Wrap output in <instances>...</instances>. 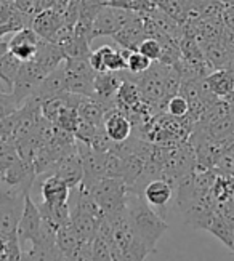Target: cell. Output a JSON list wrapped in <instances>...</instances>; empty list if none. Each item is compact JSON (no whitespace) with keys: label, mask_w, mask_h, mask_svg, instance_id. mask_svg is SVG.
Returning a JSON list of instances; mask_svg holds the SVG:
<instances>
[{"label":"cell","mask_w":234,"mask_h":261,"mask_svg":"<svg viewBox=\"0 0 234 261\" xmlns=\"http://www.w3.org/2000/svg\"><path fill=\"white\" fill-rule=\"evenodd\" d=\"M137 16L138 13H135V11L114 7V5H105L98 11L96 18L93 19L92 40L96 37H103V36L113 37L116 32H119L122 28L128 24V22L132 19H135Z\"/></svg>","instance_id":"277c9868"},{"label":"cell","mask_w":234,"mask_h":261,"mask_svg":"<svg viewBox=\"0 0 234 261\" xmlns=\"http://www.w3.org/2000/svg\"><path fill=\"white\" fill-rule=\"evenodd\" d=\"M172 196H173V188L172 185L167 183L164 178L151 181L143 191L144 200H146L151 207H155V208L165 207L167 203L172 200Z\"/></svg>","instance_id":"2e32d148"},{"label":"cell","mask_w":234,"mask_h":261,"mask_svg":"<svg viewBox=\"0 0 234 261\" xmlns=\"http://www.w3.org/2000/svg\"><path fill=\"white\" fill-rule=\"evenodd\" d=\"M138 51L146 56V58L151 60V61H161V58H162V43L158 39H154V37H146L138 45Z\"/></svg>","instance_id":"4316f807"},{"label":"cell","mask_w":234,"mask_h":261,"mask_svg":"<svg viewBox=\"0 0 234 261\" xmlns=\"http://www.w3.org/2000/svg\"><path fill=\"white\" fill-rule=\"evenodd\" d=\"M2 93H10V92H7V90L2 85H0V95H2Z\"/></svg>","instance_id":"d590c367"},{"label":"cell","mask_w":234,"mask_h":261,"mask_svg":"<svg viewBox=\"0 0 234 261\" xmlns=\"http://www.w3.org/2000/svg\"><path fill=\"white\" fill-rule=\"evenodd\" d=\"M71 188L66 185V181L57 175H48L40 185L42 202L47 203H63L69 200Z\"/></svg>","instance_id":"9a60e30c"},{"label":"cell","mask_w":234,"mask_h":261,"mask_svg":"<svg viewBox=\"0 0 234 261\" xmlns=\"http://www.w3.org/2000/svg\"><path fill=\"white\" fill-rule=\"evenodd\" d=\"M92 69L95 72H122L127 71V61L120 50H116L109 45L92 51L88 58Z\"/></svg>","instance_id":"52a82bcc"},{"label":"cell","mask_w":234,"mask_h":261,"mask_svg":"<svg viewBox=\"0 0 234 261\" xmlns=\"http://www.w3.org/2000/svg\"><path fill=\"white\" fill-rule=\"evenodd\" d=\"M103 215H113L127 207L128 188L120 178H101L87 189Z\"/></svg>","instance_id":"7a4b0ae2"},{"label":"cell","mask_w":234,"mask_h":261,"mask_svg":"<svg viewBox=\"0 0 234 261\" xmlns=\"http://www.w3.org/2000/svg\"><path fill=\"white\" fill-rule=\"evenodd\" d=\"M114 42H117L122 50L135 51L138 50V45L146 39V31H144V19L138 15L135 19H132L128 24H125L119 32L113 36Z\"/></svg>","instance_id":"30bf717a"},{"label":"cell","mask_w":234,"mask_h":261,"mask_svg":"<svg viewBox=\"0 0 234 261\" xmlns=\"http://www.w3.org/2000/svg\"><path fill=\"white\" fill-rule=\"evenodd\" d=\"M61 26H64L63 15L57 13L51 8L42 10L40 13L36 15L34 21H32V29L36 31L37 36L48 42L55 37V34L60 31Z\"/></svg>","instance_id":"4fadbf2b"},{"label":"cell","mask_w":234,"mask_h":261,"mask_svg":"<svg viewBox=\"0 0 234 261\" xmlns=\"http://www.w3.org/2000/svg\"><path fill=\"white\" fill-rule=\"evenodd\" d=\"M92 255H93V261H114L113 255H111V248L101 236L95 237V241L92 244Z\"/></svg>","instance_id":"f1b7e54d"},{"label":"cell","mask_w":234,"mask_h":261,"mask_svg":"<svg viewBox=\"0 0 234 261\" xmlns=\"http://www.w3.org/2000/svg\"><path fill=\"white\" fill-rule=\"evenodd\" d=\"M221 22L228 32L234 34V5H225V10L221 13Z\"/></svg>","instance_id":"4dcf8cb0"},{"label":"cell","mask_w":234,"mask_h":261,"mask_svg":"<svg viewBox=\"0 0 234 261\" xmlns=\"http://www.w3.org/2000/svg\"><path fill=\"white\" fill-rule=\"evenodd\" d=\"M8 34H15L13 28L12 26H4V24H0V39L8 36Z\"/></svg>","instance_id":"d6a6232c"},{"label":"cell","mask_w":234,"mask_h":261,"mask_svg":"<svg viewBox=\"0 0 234 261\" xmlns=\"http://www.w3.org/2000/svg\"><path fill=\"white\" fill-rule=\"evenodd\" d=\"M10 51V45L7 40L4 39H0V58H4V56Z\"/></svg>","instance_id":"1f68e13d"},{"label":"cell","mask_w":234,"mask_h":261,"mask_svg":"<svg viewBox=\"0 0 234 261\" xmlns=\"http://www.w3.org/2000/svg\"><path fill=\"white\" fill-rule=\"evenodd\" d=\"M120 51H122V55H124V58L127 61V71L130 74H133V75H140L143 72H146L151 67V64H152V61L148 60L144 55H141L138 50H135V51L120 50Z\"/></svg>","instance_id":"cb8c5ba5"},{"label":"cell","mask_w":234,"mask_h":261,"mask_svg":"<svg viewBox=\"0 0 234 261\" xmlns=\"http://www.w3.org/2000/svg\"><path fill=\"white\" fill-rule=\"evenodd\" d=\"M47 75L48 74L34 60L21 64V69L12 88V95L19 103V106H23L29 98L34 96L39 85Z\"/></svg>","instance_id":"5b68a950"},{"label":"cell","mask_w":234,"mask_h":261,"mask_svg":"<svg viewBox=\"0 0 234 261\" xmlns=\"http://www.w3.org/2000/svg\"><path fill=\"white\" fill-rule=\"evenodd\" d=\"M40 224H42V217L37 203L32 200L31 194L26 196L24 199V208L21 213L19 224H18V241L19 245L23 248V244L29 242L31 245L37 241L39 232H40Z\"/></svg>","instance_id":"8992f818"},{"label":"cell","mask_w":234,"mask_h":261,"mask_svg":"<svg viewBox=\"0 0 234 261\" xmlns=\"http://www.w3.org/2000/svg\"><path fill=\"white\" fill-rule=\"evenodd\" d=\"M111 255H113L114 261H144L146 256L149 255V250L140 239H137L132 245H128L125 248L111 252Z\"/></svg>","instance_id":"7402d4cb"},{"label":"cell","mask_w":234,"mask_h":261,"mask_svg":"<svg viewBox=\"0 0 234 261\" xmlns=\"http://www.w3.org/2000/svg\"><path fill=\"white\" fill-rule=\"evenodd\" d=\"M0 85H2V87H4V84H2V82H0ZM4 88H5V87H4ZM5 90H7V88H5ZM7 92H8V90H7Z\"/></svg>","instance_id":"8d00e7d4"},{"label":"cell","mask_w":234,"mask_h":261,"mask_svg":"<svg viewBox=\"0 0 234 261\" xmlns=\"http://www.w3.org/2000/svg\"><path fill=\"white\" fill-rule=\"evenodd\" d=\"M204 85L212 95L217 98H225L234 92V71L215 69L204 77Z\"/></svg>","instance_id":"5bb4252c"},{"label":"cell","mask_w":234,"mask_h":261,"mask_svg":"<svg viewBox=\"0 0 234 261\" xmlns=\"http://www.w3.org/2000/svg\"><path fill=\"white\" fill-rule=\"evenodd\" d=\"M66 75V92L84 98H93L95 88L93 81L96 72L92 69L88 60H72L68 58L63 64Z\"/></svg>","instance_id":"3957f363"},{"label":"cell","mask_w":234,"mask_h":261,"mask_svg":"<svg viewBox=\"0 0 234 261\" xmlns=\"http://www.w3.org/2000/svg\"><path fill=\"white\" fill-rule=\"evenodd\" d=\"M19 103L13 98L12 93H2L0 95V120H4L7 117H10L12 114L19 109Z\"/></svg>","instance_id":"f546056e"},{"label":"cell","mask_w":234,"mask_h":261,"mask_svg":"<svg viewBox=\"0 0 234 261\" xmlns=\"http://www.w3.org/2000/svg\"><path fill=\"white\" fill-rule=\"evenodd\" d=\"M0 2H2V4H15L16 0H0Z\"/></svg>","instance_id":"e575fe53"},{"label":"cell","mask_w":234,"mask_h":261,"mask_svg":"<svg viewBox=\"0 0 234 261\" xmlns=\"http://www.w3.org/2000/svg\"><path fill=\"white\" fill-rule=\"evenodd\" d=\"M207 231L215 234L218 239L234 253V226H229L223 221V218L218 215V212L215 213V217H214V220H212Z\"/></svg>","instance_id":"603a6c76"},{"label":"cell","mask_w":234,"mask_h":261,"mask_svg":"<svg viewBox=\"0 0 234 261\" xmlns=\"http://www.w3.org/2000/svg\"><path fill=\"white\" fill-rule=\"evenodd\" d=\"M34 61L47 74H50L55 69H58V67L66 61V55H64L63 48L58 47L57 43L42 39V42L39 43V48H37Z\"/></svg>","instance_id":"8fae6325"},{"label":"cell","mask_w":234,"mask_h":261,"mask_svg":"<svg viewBox=\"0 0 234 261\" xmlns=\"http://www.w3.org/2000/svg\"><path fill=\"white\" fill-rule=\"evenodd\" d=\"M165 111H167V114L172 116V117L183 119L189 114V103H188V99L183 98L181 95H175L167 101Z\"/></svg>","instance_id":"484cf974"},{"label":"cell","mask_w":234,"mask_h":261,"mask_svg":"<svg viewBox=\"0 0 234 261\" xmlns=\"http://www.w3.org/2000/svg\"><path fill=\"white\" fill-rule=\"evenodd\" d=\"M37 207H39L42 220L51 223L53 226H57V228L71 221V210H69L68 202H63V203L40 202V205H37Z\"/></svg>","instance_id":"e0dca14e"},{"label":"cell","mask_w":234,"mask_h":261,"mask_svg":"<svg viewBox=\"0 0 234 261\" xmlns=\"http://www.w3.org/2000/svg\"><path fill=\"white\" fill-rule=\"evenodd\" d=\"M214 172L221 173V175L234 176V144L228 146L226 149L220 154V157L217 159V162H215Z\"/></svg>","instance_id":"d4e9b609"},{"label":"cell","mask_w":234,"mask_h":261,"mask_svg":"<svg viewBox=\"0 0 234 261\" xmlns=\"http://www.w3.org/2000/svg\"><path fill=\"white\" fill-rule=\"evenodd\" d=\"M144 164H146V159L140 154H128L122 157V181L127 185V188L137 183V179L143 173Z\"/></svg>","instance_id":"d6986e66"},{"label":"cell","mask_w":234,"mask_h":261,"mask_svg":"<svg viewBox=\"0 0 234 261\" xmlns=\"http://www.w3.org/2000/svg\"><path fill=\"white\" fill-rule=\"evenodd\" d=\"M210 196L218 205H223L234 197V176L215 173V179L210 188Z\"/></svg>","instance_id":"ffe728a7"},{"label":"cell","mask_w":234,"mask_h":261,"mask_svg":"<svg viewBox=\"0 0 234 261\" xmlns=\"http://www.w3.org/2000/svg\"><path fill=\"white\" fill-rule=\"evenodd\" d=\"M82 244L84 242L81 239V236H79V232L75 231V228L72 226L71 221L58 228V232H57V247L60 248L61 253L64 256H69Z\"/></svg>","instance_id":"ac0fdd59"},{"label":"cell","mask_w":234,"mask_h":261,"mask_svg":"<svg viewBox=\"0 0 234 261\" xmlns=\"http://www.w3.org/2000/svg\"><path fill=\"white\" fill-rule=\"evenodd\" d=\"M127 212L138 239L146 245L149 253L158 252V242L169 231V224L144 200V197L127 194Z\"/></svg>","instance_id":"6da1fadb"},{"label":"cell","mask_w":234,"mask_h":261,"mask_svg":"<svg viewBox=\"0 0 234 261\" xmlns=\"http://www.w3.org/2000/svg\"><path fill=\"white\" fill-rule=\"evenodd\" d=\"M105 178H120L122 179V157L113 149L106 152Z\"/></svg>","instance_id":"83f0119b"},{"label":"cell","mask_w":234,"mask_h":261,"mask_svg":"<svg viewBox=\"0 0 234 261\" xmlns=\"http://www.w3.org/2000/svg\"><path fill=\"white\" fill-rule=\"evenodd\" d=\"M220 2L225 5H234V0H220Z\"/></svg>","instance_id":"836d02e7"},{"label":"cell","mask_w":234,"mask_h":261,"mask_svg":"<svg viewBox=\"0 0 234 261\" xmlns=\"http://www.w3.org/2000/svg\"><path fill=\"white\" fill-rule=\"evenodd\" d=\"M63 64L58 67V69H55L53 72H50L45 79H43L42 84L37 88V92L34 93V96H32V98H36L40 105L45 99L66 93V75H64Z\"/></svg>","instance_id":"7c38bea8"},{"label":"cell","mask_w":234,"mask_h":261,"mask_svg":"<svg viewBox=\"0 0 234 261\" xmlns=\"http://www.w3.org/2000/svg\"><path fill=\"white\" fill-rule=\"evenodd\" d=\"M50 175H57L61 179L66 181L71 189L77 188L84 179V167H82V159L77 152V146L75 149H72L71 152L66 154L61 161L55 165L53 172Z\"/></svg>","instance_id":"ba28073f"},{"label":"cell","mask_w":234,"mask_h":261,"mask_svg":"<svg viewBox=\"0 0 234 261\" xmlns=\"http://www.w3.org/2000/svg\"><path fill=\"white\" fill-rule=\"evenodd\" d=\"M21 64L23 63L12 51H8L4 58H0V82L4 84V87L10 93H12V88L21 69Z\"/></svg>","instance_id":"44dd1931"},{"label":"cell","mask_w":234,"mask_h":261,"mask_svg":"<svg viewBox=\"0 0 234 261\" xmlns=\"http://www.w3.org/2000/svg\"><path fill=\"white\" fill-rule=\"evenodd\" d=\"M103 128L108 138L113 143H124L127 141L132 132H133V125L128 120V117L120 112L117 108L111 109L105 114V122H103Z\"/></svg>","instance_id":"9c48e42d"}]
</instances>
